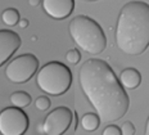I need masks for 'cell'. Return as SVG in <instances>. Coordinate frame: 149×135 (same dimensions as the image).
Returning <instances> with one entry per match:
<instances>
[{
	"label": "cell",
	"mask_w": 149,
	"mask_h": 135,
	"mask_svg": "<svg viewBox=\"0 0 149 135\" xmlns=\"http://www.w3.org/2000/svg\"><path fill=\"white\" fill-rule=\"evenodd\" d=\"M45 13L53 20H66L74 9L73 0H44L41 3Z\"/></svg>",
	"instance_id": "cell-9"
},
{
	"label": "cell",
	"mask_w": 149,
	"mask_h": 135,
	"mask_svg": "<svg viewBox=\"0 0 149 135\" xmlns=\"http://www.w3.org/2000/svg\"><path fill=\"white\" fill-rule=\"evenodd\" d=\"M9 102L12 103V107H15V108H26L31 104L32 102V98L29 93L26 92H14L13 94H10L9 97Z\"/></svg>",
	"instance_id": "cell-11"
},
{
	"label": "cell",
	"mask_w": 149,
	"mask_h": 135,
	"mask_svg": "<svg viewBox=\"0 0 149 135\" xmlns=\"http://www.w3.org/2000/svg\"><path fill=\"white\" fill-rule=\"evenodd\" d=\"M37 131H39L40 134H45V133H44V125L40 124L39 126H37Z\"/></svg>",
	"instance_id": "cell-20"
},
{
	"label": "cell",
	"mask_w": 149,
	"mask_h": 135,
	"mask_svg": "<svg viewBox=\"0 0 149 135\" xmlns=\"http://www.w3.org/2000/svg\"><path fill=\"white\" fill-rule=\"evenodd\" d=\"M1 21H3V23L7 24V26H10V27L15 26V24H18L21 21L19 12L14 8L5 9V10L1 13Z\"/></svg>",
	"instance_id": "cell-13"
},
{
	"label": "cell",
	"mask_w": 149,
	"mask_h": 135,
	"mask_svg": "<svg viewBox=\"0 0 149 135\" xmlns=\"http://www.w3.org/2000/svg\"><path fill=\"white\" fill-rule=\"evenodd\" d=\"M22 40L19 35L10 30H0V67L19 49Z\"/></svg>",
	"instance_id": "cell-8"
},
{
	"label": "cell",
	"mask_w": 149,
	"mask_h": 135,
	"mask_svg": "<svg viewBox=\"0 0 149 135\" xmlns=\"http://www.w3.org/2000/svg\"><path fill=\"white\" fill-rule=\"evenodd\" d=\"M50 104H52L50 99H49L48 97H45V95H40L39 98L35 100L36 109H39V111H41V112H44V111H46V109L50 108Z\"/></svg>",
	"instance_id": "cell-14"
},
{
	"label": "cell",
	"mask_w": 149,
	"mask_h": 135,
	"mask_svg": "<svg viewBox=\"0 0 149 135\" xmlns=\"http://www.w3.org/2000/svg\"><path fill=\"white\" fill-rule=\"evenodd\" d=\"M136 129L131 121H125L121 126V133L122 135H135Z\"/></svg>",
	"instance_id": "cell-16"
},
{
	"label": "cell",
	"mask_w": 149,
	"mask_h": 135,
	"mask_svg": "<svg viewBox=\"0 0 149 135\" xmlns=\"http://www.w3.org/2000/svg\"><path fill=\"white\" fill-rule=\"evenodd\" d=\"M36 84L40 90L53 97L63 95L72 84V72L62 62H49L36 75Z\"/></svg>",
	"instance_id": "cell-4"
},
{
	"label": "cell",
	"mask_w": 149,
	"mask_h": 135,
	"mask_svg": "<svg viewBox=\"0 0 149 135\" xmlns=\"http://www.w3.org/2000/svg\"><path fill=\"white\" fill-rule=\"evenodd\" d=\"M114 36L117 48L125 54H143L149 48V4L126 3L120 10Z\"/></svg>",
	"instance_id": "cell-2"
},
{
	"label": "cell",
	"mask_w": 149,
	"mask_h": 135,
	"mask_svg": "<svg viewBox=\"0 0 149 135\" xmlns=\"http://www.w3.org/2000/svg\"><path fill=\"white\" fill-rule=\"evenodd\" d=\"M68 31L79 48L91 55H98L107 48V37L97 21L88 15H77L71 20Z\"/></svg>",
	"instance_id": "cell-3"
},
{
	"label": "cell",
	"mask_w": 149,
	"mask_h": 135,
	"mask_svg": "<svg viewBox=\"0 0 149 135\" xmlns=\"http://www.w3.org/2000/svg\"><path fill=\"white\" fill-rule=\"evenodd\" d=\"M29 3H30V5H39L40 4V1H37V0H31Z\"/></svg>",
	"instance_id": "cell-21"
},
{
	"label": "cell",
	"mask_w": 149,
	"mask_h": 135,
	"mask_svg": "<svg viewBox=\"0 0 149 135\" xmlns=\"http://www.w3.org/2000/svg\"><path fill=\"white\" fill-rule=\"evenodd\" d=\"M30 125L29 116L21 108L8 107L0 112V134L23 135Z\"/></svg>",
	"instance_id": "cell-6"
},
{
	"label": "cell",
	"mask_w": 149,
	"mask_h": 135,
	"mask_svg": "<svg viewBox=\"0 0 149 135\" xmlns=\"http://www.w3.org/2000/svg\"><path fill=\"white\" fill-rule=\"evenodd\" d=\"M102 135H122V133H121V127L116 126V125H108L103 130Z\"/></svg>",
	"instance_id": "cell-17"
},
{
	"label": "cell",
	"mask_w": 149,
	"mask_h": 135,
	"mask_svg": "<svg viewBox=\"0 0 149 135\" xmlns=\"http://www.w3.org/2000/svg\"><path fill=\"white\" fill-rule=\"evenodd\" d=\"M18 26H19V29H26V27H29V20H26V18H21Z\"/></svg>",
	"instance_id": "cell-18"
},
{
	"label": "cell",
	"mask_w": 149,
	"mask_h": 135,
	"mask_svg": "<svg viewBox=\"0 0 149 135\" xmlns=\"http://www.w3.org/2000/svg\"><path fill=\"white\" fill-rule=\"evenodd\" d=\"M120 83L123 86V89L134 90L141 84V75L136 68H125L120 75Z\"/></svg>",
	"instance_id": "cell-10"
},
{
	"label": "cell",
	"mask_w": 149,
	"mask_h": 135,
	"mask_svg": "<svg viewBox=\"0 0 149 135\" xmlns=\"http://www.w3.org/2000/svg\"><path fill=\"white\" fill-rule=\"evenodd\" d=\"M66 59L68 63L71 64H77L80 61H81V53L79 52V49L73 48L71 50H68L67 54H66Z\"/></svg>",
	"instance_id": "cell-15"
},
{
	"label": "cell",
	"mask_w": 149,
	"mask_h": 135,
	"mask_svg": "<svg viewBox=\"0 0 149 135\" xmlns=\"http://www.w3.org/2000/svg\"><path fill=\"white\" fill-rule=\"evenodd\" d=\"M39 68V61L33 54H22L12 59L5 68V77L13 84H24L32 78Z\"/></svg>",
	"instance_id": "cell-5"
},
{
	"label": "cell",
	"mask_w": 149,
	"mask_h": 135,
	"mask_svg": "<svg viewBox=\"0 0 149 135\" xmlns=\"http://www.w3.org/2000/svg\"><path fill=\"white\" fill-rule=\"evenodd\" d=\"M100 125V118L97 113H85L81 117V126L85 131H89V133H93L99 127Z\"/></svg>",
	"instance_id": "cell-12"
},
{
	"label": "cell",
	"mask_w": 149,
	"mask_h": 135,
	"mask_svg": "<svg viewBox=\"0 0 149 135\" xmlns=\"http://www.w3.org/2000/svg\"><path fill=\"white\" fill-rule=\"evenodd\" d=\"M144 135H149V117L147 122H145V130H144Z\"/></svg>",
	"instance_id": "cell-19"
},
{
	"label": "cell",
	"mask_w": 149,
	"mask_h": 135,
	"mask_svg": "<svg viewBox=\"0 0 149 135\" xmlns=\"http://www.w3.org/2000/svg\"><path fill=\"white\" fill-rule=\"evenodd\" d=\"M74 113L68 107H57L45 117L44 133L46 135H63L72 125Z\"/></svg>",
	"instance_id": "cell-7"
},
{
	"label": "cell",
	"mask_w": 149,
	"mask_h": 135,
	"mask_svg": "<svg viewBox=\"0 0 149 135\" xmlns=\"http://www.w3.org/2000/svg\"><path fill=\"white\" fill-rule=\"evenodd\" d=\"M79 83L100 121L114 122L126 115L129 95L107 62L95 58L84 62L79 71Z\"/></svg>",
	"instance_id": "cell-1"
}]
</instances>
